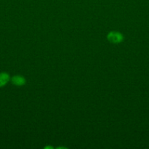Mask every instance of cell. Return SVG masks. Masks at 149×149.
Returning a JSON list of instances; mask_svg holds the SVG:
<instances>
[{
	"label": "cell",
	"mask_w": 149,
	"mask_h": 149,
	"mask_svg": "<svg viewBox=\"0 0 149 149\" xmlns=\"http://www.w3.org/2000/svg\"><path fill=\"white\" fill-rule=\"evenodd\" d=\"M11 80L13 84L16 86H23L26 83V79L21 76H14Z\"/></svg>",
	"instance_id": "cell-2"
},
{
	"label": "cell",
	"mask_w": 149,
	"mask_h": 149,
	"mask_svg": "<svg viewBox=\"0 0 149 149\" xmlns=\"http://www.w3.org/2000/svg\"><path fill=\"white\" fill-rule=\"evenodd\" d=\"M10 79V77L6 73H1L0 74V87H3L8 82Z\"/></svg>",
	"instance_id": "cell-3"
},
{
	"label": "cell",
	"mask_w": 149,
	"mask_h": 149,
	"mask_svg": "<svg viewBox=\"0 0 149 149\" xmlns=\"http://www.w3.org/2000/svg\"><path fill=\"white\" fill-rule=\"evenodd\" d=\"M107 39L112 44H119L124 39V36L118 31H111L107 36Z\"/></svg>",
	"instance_id": "cell-1"
}]
</instances>
